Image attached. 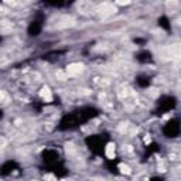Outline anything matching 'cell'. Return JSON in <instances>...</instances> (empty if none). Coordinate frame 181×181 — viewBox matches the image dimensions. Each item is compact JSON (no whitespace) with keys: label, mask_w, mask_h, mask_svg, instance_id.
Segmentation results:
<instances>
[{"label":"cell","mask_w":181,"mask_h":181,"mask_svg":"<svg viewBox=\"0 0 181 181\" xmlns=\"http://www.w3.org/2000/svg\"><path fill=\"white\" fill-rule=\"evenodd\" d=\"M84 71V65L82 64H69L67 67V72L69 75H78L79 72H82Z\"/></svg>","instance_id":"cell-1"},{"label":"cell","mask_w":181,"mask_h":181,"mask_svg":"<svg viewBox=\"0 0 181 181\" xmlns=\"http://www.w3.org/2000/svg\"><path fill=\"white\" fill-rule=\"evenodd\" d=\"M0 14H1V9H0Z\"/></svg>","instance_id":"cell-8"},{"label":"cell","mask_w":181,"mask_h":181,"mask_svg":"<svg viewBox=\"0 0 181 181\" xmlns=\"http://www.w3.org/2000/svg\"><path fill=\"white\" fill-rule=\"evenodd\" d=\"M106 156L109 157V159H113V156H115V144H107Z\"/></svg>","instance_id":"cell-3"},{"label":"cell","mask_w":181,"mask_h":181,"mask_svg":"<svg viewBox=\"0 0 181 181\" xmlns=\"http://www.w3.org/2000/svg\"><path fill=\"white\" fill-rule=\"evenodd\" d=\"M44 180H47V181H57V178H55L54 175H51V174H45V175H44Z\"/></svg>","instance_id":"cell-5"},{"label":"cell","mask_w":181,"mask_h":181,"mask_svg":"<svg viewBox=\"0 0 181 181\" xmlns=\"http://www.w3.org/2000/svg\"><path fill=\"white\" fill-rule=\"evenodd\" d=\"M3 99V94H1V91H0V101Z\"/></svg>","instance_id":"cell-7"},{"label":"cell","mask_w":181,"mask_h":181,"mask_svg":"<svg viewBox=\"0 0 181 181\" xmlns=\"http://www.w3.org/2000/svg\"><path fill=\"white\" fill-rule=\"evenodd\" d=\"M120 170H122V173H125V174H130V167L129 166L120 164Z\"/></svg>","instance_id":"cell-4"},{"label":"cell","mask_w":181,"mask_h":181,"mask_svg":"<svg viewBox=\"0 0 181 181\" xmlns=\"http://www.w3.org/2000/svg\"><path fill=\"white\" fill-rule=\"evenodd\" d=\"M40 95H41V98H43L44 101H47V102H51V101H53L51 91H50L48 88H43V89L40 91Z\"/></svg>","instance_id":"cell-2"},{"label":"cell","mask_w":181,"mask_h":181,"mask_svg":"<svg viewBox=\"0 0 181 181\" xmlns=\"http://www.w3.org/2000/svg\"><path fill=\"white\" fill-rule=\"evenodd\" d=\"M130 1H117V4H129Z\"/></svg>","instance_id":"cell-6"}]
</instances>
